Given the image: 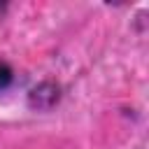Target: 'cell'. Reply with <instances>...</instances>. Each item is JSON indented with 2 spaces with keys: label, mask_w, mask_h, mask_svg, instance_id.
Here are the masks:
<instances>
[{
  "label": "cell",
  "mask_w": 149,
  "mask_h": 149,
  "mask_svg": "<svg viewBox=\"0 0 149 149\" xmlns=\"http://www.w3.org/2000/svg\"><path fill=\"white\" fill-rule=\"evenodd\" d=\"M9 84H12V70H9L5 63H0V91L7 88Z\"/></svg>",
  "instance_id": "1"
}]
</instances>
